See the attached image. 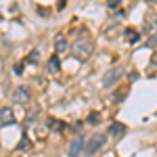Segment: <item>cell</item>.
Wrapping results in <instances>:
<instances>
[{
    "label": "cell",
    "mask_w": 157,
    "mask_h": 157,
    "mask_svg": "<svg viewBox=\"0 0 157 157\" xmlns=\"http://www.w3.org/2000/svg\"><path fill=\"white\" fill-rule=\"evenodd\" d=\"M92 50H94V44H92V40H88V38H78V40L71 44L73 57H75V59H80V61L90 59Z\"/></svg>",
    "instance_id": "obj_1"
},
{
    "label": "cell",
    "mask_w": 157,
    "mask_h": 157,
    "mask_svg": "<svg viewBox=\"0 0 157 157\" xmlns=\"http://www.w3.org/2000/svg\"><path fill=\"white\" fill-rule=\"evenodd\" d=\"M105 140H107V136L105 134H92L88 140H84V149H86V155H94L101 147L105 145Z\"/></svg>",
    "instance_id": "obj_2"
},
{
    "label": "cell",
    "mask_w": 157,
    "mask_h": 157,
    "mask_svg": "<svg viewBox=\"0 0 157 157\" xmlns=\"http://www.w3.org/2000/svg\"><path fill=\"white\" fill-rule=\"evenodd\" d=\"M121 75H124V67H111V69H107L105 75H103V86H105V88L115 86L121 80Z\"/></svg>",
    "instance_id": "obj_3"
},
{
    "label": "cell",
    "mask_w": 157,
    "mask_h": 157,
    "mask_svg": "<svg viewBox=\"0 0 157 157\" xmlns=\"http://www.w3.org/2000/svg\"><path fill=\"white\" fill-rule=\"evenodd\" d=\"M13 101L19 103V105H27L32 101V90L27 86H17L15 92H13Z\"/></svg>",
    "instance_id": "obj_4"
},
{
    "label": "cell",
    "mask_w": 157,
    "mask_h": 157,
    "mask_svg": "<svg viewBox=\"0 0 157 157\" xmlns=\"http://www.w3.org/2000/svg\"><path fill=\"white\" fill-rule=\"evenodd\" d=\"M15 124V113L11 107H2L0 109V126H11Z\"/></svg>",
    "instance_id": "obj_5"
},
{
    "label": "cell",
    "mask_w": 157,
    "mask_h": 157,
    "mask_svg": "<svg viewBox=\"0 0 157 157\" xmlns=\"http://www.w3.org/2000/svg\"><path fill=\"white\" fill-rule=\"evenodd\" d=\"M82 149H84V136H75V140L69 147V157H80Z\"/></svg>",
    "instance_id": "obj_6"
},
{
    "label": "cell",
    "mask_w": 157,
    "mask_h": 157,
    "mask_svg": "<svg viewBox=\"0 0 157 157\" xmlns=\"http://www.w3.org/2000/svg\"><path fill=\"white\" fill-rule=\"evenodd\" d=\"M124 134H126V126H124V124L115 121V124H111V126H109V136L120 138V136H124Z\"/></svg>",
    "instance_id": "obj_7"
},
{
    "label": "cell",
    "mask_w": 157,
    "mask_h": 157,
    "mask_svg": "<svg viewBox=\"0 0 157 157\" xmlns=\"http://www.w3.org/2000/svg\"><path fill=\"white\" fill-rule=\"evenodd\" d=\"M55 46H57V52H65V50L69 48V44L65 42V38H63V36H57V40H55Z\"/></svg>",
    "instance_id": "obj_8"
},
{
    "label": "cell",
    "mask_w": 157,
    "mask_h": 157,
    "mask_svg": "<svg viewBox=\"0 0 157 157\" xmlns=\"http://www.w3.org/2000/svg\"><path fill=\"white\" fill-rule=\"evenodd\" d=\"M138 32H136V29H132V27H128V29H126V40H128V42H132V44H136V42H138Z\"/></svg>",
    "instance_id": "obj_9"
},
{
    "label": "cell",
    "mask_w": 157,
    "mask_h": 157,
    "mask_svg": "<svg viewBox=\"0 0 157 157\" xmlns=\"http://www.w3.org/2000/svg\"><path fill=\"white\" fill-rule=\"evenodd\" d=\"M48 128H50V130L61 132V130L65 128V124H63V121H59V120H55V117H50V120H48Z\"/></svg>",
    "instance_id": "obj_10"
},
{
    "label": "cell",
    "mask_w": 157,
    "mask_h": 157,
    "mask_svg": "<svg viewBox=\"0 0 157 157\" xmlns=\"http://www.w3.org/2000/svg\"><path fill=\"white\" fill-rule=\"evenodd\" d=\"M48 65H50V71H59V69H61L59 57H57V55H52V57L48 59Z\"/></svg>",
    "instance_id": "obj_11"
},
{
    "label": "cell",
    "mask_w": 157,
    "mask_h": 157,
    "mask_svg": "<svg viewBox=\"0 0 157 157\" xmlns=\"http://www.w3.org/2000/svg\"><path fill=\"white\" fill-rule=\"evenodd\" d=\"M98 121H101V115H98L97 111H90V113H88V124L94 126V124H98Z\"/></svg>",
    "instance_id": "obj_12"
},
{
    "label": "cell",
    "mask_w": 157,
    "mask_h": 157,
    "mask_svg": "<svg viewBox=\"0 0 157 157\" xmlns=\"http://www.w3.org/2000/svg\"><path fill=\"white\" fill-rule=\"evenodd\" d=\"M17 149H19V151H23V149H32V140H29V138H23V140L17 145Z\"/></svg>",
    "instance_id": "obj_13"
},
{
    "label": "cell",
    "mask_w": 157,
    "mask_h": 157,
    "mask_svg": "<svg viewBox=\"0 0 157 157\" xmlns=\"http://www.w3.org/2000/svg\"><path fill=\"white\" fill-rule=\"evenodd\" d=\"M38 57H40V55H38V50H32V55L27 57V63H34V61H38Z\"/></svg>",
    "instance_id": "obj_14"
},
{
    "label": "cell",
    "mask_w": 157,
    "mask_h": 157,
    "mask_svg": "<svg viewBox=\"0 0 157 157\" xmlns=\"http://www.w3.org/2000/svg\"><path fill=\"white\" fill-rule=\"evenodd\" d=\"M107 6H109V9H117V6H120V0H109Z\"/></svg>",
    "instance_id": "obj_15"
},
{
    "label": "cell",
    "mask_w": 157,
    "mask_h": 157,
    "mask_svg": "<svg viewBox=\"0 0 157 157\" xmlns=\"http://www.w3.org/2000/svg\"><path fill=\"white\" fill-rule=\"evenodd\" d=\"M38 13H40V15H42V17H46V15H48V9H44V6H38Z\"/></svg>",
    "instance_id": "obj_16"
},
{
    "label": "cell",
    "mask_w": 157,
    "mask_h": 157,
    "mask_svg": "<svg viewBox=\"0 0 157 157\" xmlns=\"http://www.w3.org/2000/svg\"><path fill=\"white\" fill-rule=\"evenodd\" d=\"M15 73H17V75H21V73H23V65H21V63H19V65H15Z\"/></svg>",
    "instance_id": "obj_17"
},
{
    "label": "cell",
    "mask_w": 157,
    "mask_h": 157,
    "mask_svg": "<svg viewBox=\"0 0 157 157\" xmlns=\"http://www.w3.org/2000/svg\"><path fill=\"white\" fill-rule=\"evenodd\" d=\"M128 78L134 82V80H138V73H136V71H130V73H128Z\"/></svg>",
    "instance_id": "obj_18"
},
{
    "label": "cell",
    "mask_w": 157,
    "mask_h": 157,
    "mask_svg": "<svg viewBox=\"0 0 157 157\" xmlns=\"http://www.w3.org/2000/svg\"><path fill=\"white\" fill-rule=\"evenodd\" d=\"M147 46H151V48H155V36H151L149 38V44Z\"/></svg>",
    "instance_id": "obj_19"
},
{
    "label": "cell",
    "mask_w": 157,
    "mask_h": 157,
    "mask_svg": "<svg viewBox=\"0 0 157 157\" xmlns=\"http://www.w3.org/2000/svg\"><path fill=\"white\" fill-rule=\"evenodd\" d=\"M65 4H67L65 0H59V4H57V9H59V11H63V9H65Z\"/></svg>",
    "instance_id": "obj_20"
}]
</instances>
